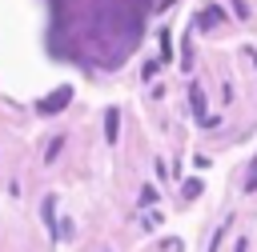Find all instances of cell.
Masks as SVG:
<instances>
[{"label": "cell", "mask_w": 257, "mask_h": 252, "mask_svg": "<svg viewBox=\"0 0 257 252\" xmlns=\"http://www.w3.org/2000/svg\"><path fill=\"white\" fill-rule=\"evenodd\" d=\"M68 100H72V88H56L48 100H40V104H36V112H40V116H52V112H60Z\"/></svg>", "instance_id": "cell-1"}, {"label": "cell", "mask_w": 257, "mask_h": 252, "mask_svg": "<svg viewBox=\"0 0 257 252\" xmlns=\"http://www.w3.org/2000/svg\"><path fill=\"white\" fill-rule=\"evenodd\" d=\"M104 136H108V140H116V136H120V112H116V108H108V112H104Z\"/></svg>", "instance_id": "cell-2"}, {"label": "cell", "mask_w": 257, "mask_h": 252, "mask_svg": "<svg viewBox=\"0 0 257 252\" xmlns=\"http://www.w3.org/2000/svg\"><path fill=\"white\" fill-rule=\"evenodd\" d=\"M189 108H193V116H201V120H205V96H201V88H193V92H189Z\"/></svg>", "instance_id": "cell-3"}, {"label": "cell", "mask_w": 257, "mask_h": 252, "mask_svg": "<svg viewBox=\"0 0 257 252\" xmlns=\"http://www.w3.org/2000/svg\"><path fill=\"white\" fill-rule=\"evenodd\" d=\"M217 20H221V8H205V12H201V20H197V24H201V28H213V24H217Z\"/></svg>", "instance_id": "cell-4"}, {"label": "cell", "mask_w": 257, "mask_h": 252, "mask_svg": "<svg viewBox=\"0 0 257 252\" xmlns=\"http://www.w3.org/2000/svg\"><path fill=\"white\" fill-rule=\"evenodd\" d=\"M201 188H205V184H201V180L193 176V180H185V188H181V192H185V196L193 200V196H201Z\"/></svg>", "instance_id": "cell-5"}, {"label": "cell", "mask_w": 257, "mask_h": 252, "mask_svg": "<svg viewBox=\"0 0 257 252\" xmlns=\"http://www.w3.org/2000/svg\"><path fill=\"white\" fill-rule=\"evenodd\" d=\"M169 48H173V36L161 28V60H169Z\"/></svg>", "instance_id": "cell-6"}, {"label": "cell", "mask_w": 257, "mask_h": 252, "mask_svg": "<svg viewBox=\"0 0 257 252\" xmlns=\"http://www.w3.org/2000/svg\"><path fill=\"white\" fill-rule=\"evenodd\" d=\"M229 4H233V12H237V16H241V20H245V16H249V4H245V0H229Z\"/></svg>", "instance_id": "cell-7"}, {"label": "cell", "mask_w": 257, "mask_h": 252, "mask_svg": "<svg viewBox=\"0 0 257 252\" xmlns=\"http://www.w3.org/2000/svg\"><path fill=\"white\" fill-rule=\"evenodd\" d=\"M233 252H249V240H237V244H233Z\"/></svg>", "instance_id": "cell-8"}, {"label": "cell", "mask_w": 257, "mask_h": 252, "mask_svg": "<svg viewBox=\"0 0 257 252\" xmlns=\"http://www.w3.org/2000/svg\"><path fill=\"white\" fill-rule=\"evenodd\" d=\"M169 4H177V0H161V8H169Z\"/></svg>", "instance_id": "cell-9"}]
</instances>
